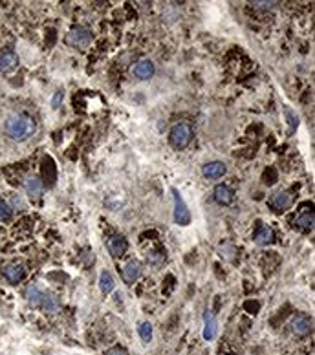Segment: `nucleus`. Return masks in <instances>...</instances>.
<instances>
[{
  "label": "nucleus",
  "instance_id": "f03ea898",
  "mask_svg": "<svg viewBox=\"0 0 315 355\" xmlns=\"http://www.w3.org/2000/svg\"><path fill=\"white\" fill-rule=\"evenodd\" d=\"M193 136H194L193 128L189 127L187 123H178V125H174L173 127L169 139H171V145H173L174 148L182 150V148H187L189 145H191Z\"/></svg>",
  "mask_w": 315,
  "mask_h": 355
},
{
  "label": "nucleus",
  "instance_id": "412c9836",
  "mask_svg": "<svg viewBox=\"0 0 315 355\" xmlns=\"http://www.w3.org/2000/svg\"><path fill=\"white\" fill-rule=\"evenodd\" d=\"M137 333H139L143 342H148L152 339V326H150V322H141L137 326Z\"/></svg>",
  "mask_w": 315,
  "mask_h": 355
},
{
  "label": "nucleus",
  "instance_id": "4468645a",
  "mask_svg": "<svg viewBox=\"0 0 315 355\" xmlns=\"http://www.w3.org/2000/svg\"><path fill=\"white\" fill-rule=\"evenodd\" d=\"M139 275H141V264H139V262H136V260L128 262V264L125 265V268H123V271H121L123 280H125L128 286L134 284V282L139 279Z\"/></svg>",
  "mask_w": 315,
  "mask_h": 355
},
{
  "label": "nucleus",
  "instance_id": "6e6552de",
  "mask_svg": "<svg viewBox=\"0 0 315 355\" xmlns=\"http://www.w3.org/2000/svg\"><path fill=\"white\" fill-rule=\"evenodd\" d=\"M24 275H26V268L22 264H19V262L6 265L4 269V279L8 280L10 284H19V282L24 279Z\"/></svg>",
  "mask_w": 315,
  "mask_h": 355
},
{
  "label": "nucleus",
  "instance_id": "7ed1b4c3",
  "mask_svg": "<svg viewBox=\"0 0 315 355\" xmlns=\"http://www.w3.org/2000/svg\"><path fill=\"white\" fill-rule=\"evenodd\" d=\"M90 42H92V33L87 30V28H81V26H77V28L70 30V33L66 35V44H70L71 48L85 50Z\"/></svg>",
  "mask_w": 315,
  "mask_h": 355
},
{
  "label": "nucleus",
  "instance_id": "f257e3e1",
  "mask_svg": "<svg viewBox=\"0 0 315 355\" xmlns=\"http://www.w3.org/2000/svg\"><path fill=\"white\" fill-rule=\"evenodd\" d=\"M35 119L28 114H15V116L8 117L6 121V134L13 141H26L28 137L35 134Z\"/></svg>",
  "mask_w": 315,
  "mask_h": 355
},
{
  "label": "nucleus",
  "instance_id": "39448f33",
  "mask_svg": "<svg viewBox=\"0 0 315 355\" xmlns=\"http://www.w3.org/2000/svg\"><path fill=\"white\" fill-rule=\"evenodd\" d=\"M291 203H293V194L288 193V191H279V193H275L270 200V205L275 213H284V211H288V209L291 207Z\"/></svg>",
  "mask_w": 315,
  "mask_h": 355
},
{
  "label": "nucleus",
  "instance_id": "dca6fc26",
  "mask_svg": "<svg viewBox=\"0 0 315 355\" xmlns=\"http://www.w3.org/2000/svg\"><path fill=\"white\" fill-rule=\"evenodd\" d=\"M253 238H255V244L257 245H270V244H273L275 234H273V231L268 227V225L260 223L259 227H257V231H255Z\"/></svg>",
  "mask_w": 315,
  "mask_h": 355
},
{
  "label": "nucleus",
  "instance_id": "ddd939ff",
  "mask_svg": "<svg viewBox=\"0 0 315 355\" xmlns=\"http://www.w3.org/2000/svg\"><path fill=\"white\" fill-rule=\"evenodd\" d=\"M218 333V326H216V319L211 311H205L203 313V339L205 340H213Z\"/></svg>",
  "mask_w": 315,
  "mask_h": 355
},
{
  "label": "nucleus",
  "instance_id": "9b49d317",
  "mask_svg": "<svg viewBox=\"0 0 315 355\" xmlns=\"http://www.w3.org/2000/svg\"><path fill=\"white\" fill-rule=\"evenodd\" d=\"M225 165L222 161H211V163H205L202 167V174L207 180H218L225 174Z\"/></svg>",
  "mask_w": 315,
  "mask_h": 355
},
{
  "label": "nucleus",
  "instance_id": "bb28decb",
  "mask_svg": "<svg viewBox=\"0 0 315 355\" xmlns=\"http://www.w3.org/2000/svg\"><path fill=\"white\" fill-rule=\"evenodd\" d=\"M13 203H15V205H17V207H24V202H22V200L21 198H17V196H13Z\"/></svg>",
  "mask_w": 315,
  "mask_h": 355
},
{
  "label": "nucleus",
  "instance_id": "20e7f679",
  "mask_svg": "<svg viewBox=\"0 0 315 355\" xmlns=\"http://www.w3.org/2000/svg\"><path fill=\"white\" fill-rule=\"evenodd\" d=\"M173 198H174V222L178 225H189L191 223V213H189L187 205L183 202L182 194L173 189Z\"/></svg>",
  "mask_w": 315,
  "mask_h": 355
},
{
  "label": "nucleus",
  "instance_id": "a878e982",
  "mask_svg": "<svg viewBox=\"0 0 315 355\" xmlns=\"http://www.w3.org/2000/svg\"><path fill=\"white\" fill-rule=\"evenodd\" d=\"M62 97H64V94L62 92H55V96L51 97V107L53 108H59V105H61Z\"/></svg>",
  "mask_w": 315,
  "mask_h": 355
},
{
  "label": "nucleus",
  "instance_id": "5701e85b",
  "mask_svg": "<svg viewBox=\"0 0 315 355\" xmlns=\"http://www.w3.org/2000/svg\"><path fill=\"white\" fill-rule=\"evenodd\" d=\"M284 114H286V117H288V121H290V132H293L295 128L299 127V117H297V114H295L293 110H290V108H286L284 110Z\"/></svg>",
  "mask_w": 315,
  "mask_h": 355
},
{
  "label": "nucleus",
  "instance_id": "aec40b11",
  "mask_svg": "<svg viewBox=\"0 0 315 355\" xmlns=\"http://www.w3.org/2000/svg\"><path fill=\"white\" fill-rule=\"evenodd\" d=\"M99 288H101V293L108 295L114 291V277L108 271H103L99 275Z\"/></svg>",
  "mask_w": 315,
  "mask_h": 355
},
{
  "label": "nucleus",
  "instance_id": "b1692460",
  "mask_svg": "<svg viewBox=\"0 0 315 355\" xmlns=\"http://www.w3.org/2000/svg\"><path fill=\"white\" fill-rule=\"evenodd\" d=\"M251 4L255 6V8H259V10H271V8H275V4L277 2H273V0H262V2H251Z\"/></svg>",
  "mask_w": 315,
  "mask_h": 355
},
{
  "label": "nucleus",
  "instance_id": "9d476101",
  "mask_svg": "<svg viewBox=\"0 0 315 355\" xmlns=\"http://www.w3.org/2000/svg\"><path fill=\"white\" fill-rule=\"evenodd\" d=\"M17 64H19V55H17L15 51H11V50L0 51V71H2V73H8V71L15 70Z\"/></svg>",
  "mask_w": 315,
  "mask_h": 355
},
{
  "label": "nucleus",
  "instance_id": "1a4fd4ad",
  "mask_svg": "<svg viewBox=\"0 0 315 355\" xmlns=\"http://www.w3.org/2000/svg\"><path fill=\"white\" fill-rule=\"evenodd\" d=\"M107 247L112 256H121V254H125V251L128 249V242L125 236H121V234H114L112 238H108Z\"/></svg>",
  "mask_w": 315,
  "mask_h": 355
},
{
  "label": "nucleus",
  "instance_id": "4be33fe9",
  "mask_svg": "<svg viewBox=\"0 0 315 355\" xmlns=\"http://www.w3.org/2000/svg\"><path fill=\"white\" fill-rule=\"evenodd\" d=\"M11 216H13V207L8 202L0 200V222H8L11 220Z\"/></svg>",
  "mask_w": 315,
  "mask_h": 355
},
{
  "label": "nucleus",
  "instance_id": "6ab92c4d",
  "mask_svg": "<svg viewBox=\"0 0 315 355\" xmlns=\"http://www.w3.org/2000/svg\"><path fill=\"white\" fill-rule=\"evenodd\" d=\"M59 308H61V300L57 299L53 293H46L44 302H42L41 310H44L46 313H57V311H59Z\"/></svg>",
  "mask_w": 315,
  "mask_h": 355
},
{
  "label": "nucleus",
  "instance_id": "f3484780",
  "mask_svg": "<svg viewBox=\"0 0 315 355\" xmlns=\"http://www.w3.org/2000/svg\"><path fill=\"white\" fill-rule=\"evenodd\" d=\"M132 73H134V77L141 79V81H145V79H150V77L154 75V62L148 61V59H145V61H139L136 66L132 68Z\"/></svg>",
  "mask_w": 315,
  "mask_h": 355
},
{
  "label": "nucleus",
  "instance_id": "423d86ee",
  "mask_svg": "<svg viewBox=\"0 0 315 355\" xmlns=\"http://www.w3.org/2000/svg\"><path fill=\"white\" fill-rule=\"evenodd\" d=\"M24 189L31 200H39L44 193V183L39 176H28L24 180Z\"/></svg>",
  "mask_w": 315,
  "mask_h": 355
},
{
  "label": "nucleus",
  "instance_id": "393cba45",
  "mask_svg": "<svg viewBox=\"0 0 315 355\" xmlns=\"http://www.w3.org/2000/svg\"><path fill=\"white\" fill-rule=\"evenodd\" d=\"M105 355H128V351L125 350V348H121V346H114V348H110Z\"/></svg>",
  "mask_w": 315,
  "mask_h": 355
},
{
  "label": "nucleus",
  "instance_id": "f8f14e48",
  "mask_svg": "<svg viewBox=\"0 0 315 355\" xmlns=\"http://www.w3.org/2000/svg\"><path fill=\"white\" fill-rule=\"evenodd\" d=\"M313 222H315L313 211H304V213H300L299 216L293 220V227L302 231V233H308V231L313 229Z\"/></svg>",
  "mask_w": 315,
  "mask_h": 355
},
{
  "label": "nucleus",
  "instance_id": "a211bd4d",
  "mask_svg": "<svg viewBox=\"0 0 315 355\" xmlns=\"http://www.w3.org/2000/svg\"><path fill=\"white\" fill-rule=\"evenodd\" d=\"M213 194H214V200H216L220 205H231V203L234 202L233 189L227 187V185H216Z\"/></svg>",
  "mask_w": 315,
  "mask_h": 355
},
{
  "label": "nucleus",
  "instance_id": "2eb2a0df",
  "mask_svg": "<svg viewBox=\"0 0 315 355\" xmlns=\"http://www.w3.org/2000/svg\"><path fill=\"white\" fill-rule=\"evenodd\" d=\"M291 330H293L295 335H299V337H304L311 331V319L310 317H306V315H299V317H295L293 322H291Z\"/></svg>",
  "mask_w": 315,
  "mask_h": 355
},
{
  "label": "nucleus",
  "instance_id": "0eeeda50",
  "mask_svg": "<svg viewBox=\"0 0 315 355\" xmlns=\"http://www.w3.org/2000/svg\"><path fill=\"white\" fill-rule=\"evenodd\" d=\"M48 291L41 288V286H30L26 289V302L30 308H42V302H44V297Z\"/></svg>",
  "mask_w": 315,
  "mask_h": 355
}]
</instances>
